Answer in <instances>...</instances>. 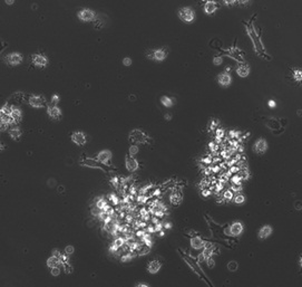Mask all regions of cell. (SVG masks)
<instances>
[{
	"instance_id": "obj_35",
	"label": "cell",
	"mask_w": 302,
	"mask_h": 287,
	"mask_svg": "<svg viewBox=\"0 0 302 287\" xmlns=\"http://www.w3.org/2000/svg\"><path fill=\"white\" fill-rule=\"evenodd\" d=\"M74 250H75V248L73 247V246H67V247L65 248V254L66 255H68V256H70V255L74 252Z\"/></svg>"
},
{
	"instance_id": "obj_21",
	"label": "cell",
	"mask_w": 302,
	"mask_h": 287,
	"mask_svg": "<svg viewBox=\"0 0 302 287\" xmlns=\"http://www.w3.org/2000/svg\"><path fill=\"white\" fill-rule=\"evenodd\" d=\"M170 201H171L172 205L178 206L182 202V195L178 193V192H173L171 195V197H170Z\"/></svg>"
},
{
	"instance_id": "obj_51",
	"label": "cell",
	"mask_w": 302,
	"mask_h": 287,
	"mask_svg": "<svg viewBox=\"0 0 302 287\" xmlns=\"http://www.w3.org/2000/svg\"><path fill=\"white\" fill-rule=\"evenodd\" d=\"M165 118H166V120H171V115H169V114H166V115H165Z\"/></svg>"
},
{
	"instance_id": "obj_15",
	"label": "cell",
	"mask_w": 302,
	"mask_h": 287,
	"mask_svg": "<svg viewBox=\"0 0 302 287\" xmlns=\"http://www.w3.org/2000/svg\"><path fill=\"white\" fill-rule=\"evenodd\" d=\"M161 267H162V265L158 260H152L147 266V270L149 274H156L161 269Z\"/></svg>"
},
{
	"instance_id": "obj_5",
	"label": "cell",
	"mask_w": 302,
	"mask_h": 287,
	"mask_svg": "<svg viewBox=\"0 0 302 287\" xmlns=\"http://www.w3.org/2000/svg\"><path fill=\"white\" fill-rule=\"evenodd\" d=\"M125 167H126V170L130 171V172H134L138 169V162L136 159H134V157H131V155H126L125 157Z\"/></svg>"
},
{
	"instance_id": "obj_36",
	"label": "cell",
	"mask_w": 302,
	"mask_h": 287,
	"mask_svg": "<svg viewBox=\"0 0 302 287\" xmlns=\"http://www.w3.org/2000/svg\"><path fill=\"white\" fill-rule=\"evenodd\" d=\"M52 275L53 276H59L60 275V269H59V267H54V268H52Z\"/></svg>"
},
{
	"instance_id": "obj_30",
	"label": "cell",
	"mask_w": 302,
	"mask_h": 287,
	"mask_svg": "<svg viewBox=\"0 0 302 287\" xmlns=\"http://www.w3.org/2000/svg\"><path fill=\"white\" fill-rule=\"evenodd\" d=\"M245 201V197L243 196V195H237V196L234 197V202L237 203V205H241V203H243Z\"/></svg>"
},
{
	"instance_id": "obj_14",
	"label": "cell",
	"mask_w": 302,
	"mask_h": 287,
	"mask_svg": "<svg viewBox=\"0 0 302 287\" xmlns=\"http://www.w3.org/2000/svg\"><path fill=\"white\" fill-rule=\"evenodd\" d=\"M204 244H205V241H204L201 237L195 236V237H193V238L191 239V246H192L193 249H196V250L202 249V248L204 247Z\"/></svg>"
},
{
	"instance_id": "obj_29",
	"label": "cell",
	"mask_w": 302,
	"mask_h": 287,
	"mask_svg": "<svg viewBox=\"0 0 302 287\" xmlns=\"http://www.w3.org/2000/svg\"><path fill=\"white\" fill-rule=\"evenodd\" d=\"M106 205H107V203H106L105 199H103V198H99V199L96 201V207H97L98 209H100V210H103Z\"/></svg>"
},
{
	"instance_id": "obj_26",
	"label": "cell",
	"mask_w": 302,
	"mask_h": 287,
	"mask_svg": "<svg viewBox=\"0 0 302 287\" xmlns=\"http://www.w3.org/2000/svg\"><path fill=\"white\" fill-rule=\"evenodd\" d=\"M161 103L164 105V106H166V107H171L172 105H173V101H172V98H170L169 96H162L161 97Z\"/></svg>"
},
{
	"instance_id": "obj_37",
	"label": "cell",
	"mask_w": 302,
	"mask_h": 287,
	"mask_svg": "<svg viewBox=\"0 0 302 287\" xmlns=\"http://www.w3.org/2000/svg\"><path fill=\"white\" fill-rule=\"evenodd\" d=\"M206 264H208V266H209L210 268H213V267L215 266V261H214V259H213L212 257H210V258L206 259Z\"/></svg>"
},
{
	"instance_id": "obj_17",
	"label": "cell",
	"mask_w": 302,
	"mask_h": 287,
	"mask_svg": "<svg viewBox=\"0 0 302 287\" xmlns=\"http://www.w3.org/2000/svg\"><path fill=\"white\" fill-rule=\"evenodd\" d=\"M151 251V246L146 245V244H138V247L136 249V254L138 256H143V255H146Z\"/></svg>"
},
{
	"instance_id": "obj_31",
	"label": "cell",
	"mask_w": 302,
	"mask_h": 287,
	"mask_svg": "<svg viewBox=\"0 0 302 287\" xmlns=\"http://www.w3.org/2000/svg\"><path fill=\"white\" fill-rule=\"evenodd\" d=\"M223 198L225 199V200H232V198H234L233 191H232V190H226V191H224Z\"/></svg>"
},
{
	"instance_id": "obj_41",
	"label": "cell",
	"mask_w": 302,
	"mask_h": 287,
	"mask_svg": "<svg viewBox=\"0 0 302 287\" xmlns=\"http://www.w3.org/2000/svg\"><path fill=\"white\" fill-rule=\"evenodd\" d=\"M53 256H56V257H59V258H60L61 254H60V251H59L58 249H54V250H53Z\"/></svg>"
},
{
	"instance_id": "obj_24",
	"label": "cell",
	"mask_w": 302,
	"mask_h": 287,
	"mask_svg": "<svg viewBox=\"0 0 302 287\" xmlns=\"http://www.w3.org/2000/svg\"><path fill=\"white\" fill-rule=\"evenodd\" d=\"M11 118H13L15 123H17V122H19V121L21 120V118H22V113H21V111H20L18 107H13V111H11Z\"/></svg>"
},
{
	"instance_id": "obj_43",
	"label": "cell",
	"mask_w": 302,
	"mask_h": 287,
	"mask_svg": "<svg viewBox=\"0 0 302 287\" xmlns=\"http://www.w3.org/2000/svg\"><path fill=\"white\" fill-rule=\"evenodd\" d=\"M198 260H200V261H204V260H205V257H204V255H203V252L198 255Z\"/></svg>"
},
{
	"instance_id": "obj_38",
	"label": "cell",
	"mask_w": 302,
	"mask_h": 287,
	"mask_svg": "<svg viewBox=\"0 0 302 287\" xmlns=\"http://www.w3.org/2000/svg\"><path fill=\"white\" fill-rule=\"evenodd\" d=\"M222 62H223V59H222L221 57H214V59H213V63H214L215 65H221Z\"/></svg>"
},
{
	"instance_id": "obj_6",
	"label": "cell",
	"mask_w": 302,
	"mask_h": 287,
	"mask_svg": "<svg viewBox=\"0 0 302 287\" xmlns=\"http://www.w3.org/2000/svg\"><path fill=\"white\" fill-rule=\"evenodd\" d=\"M31 60H32V64L35 66H37V67H46L47 64H48L47 57H45L42 55H39V54L32 55L31 56Z\"/></svg>"
},
{
	"instance_id": "obj_32",
	"label": "cell",
	"mask_w": 302,
	"mask_h": 287,
	"mask_svg": "<svg viewBox=\"0 0 302 287\" xmlns=\"http://www.w3.org/2000/svg\"><path fill=\"white\" fill-rule=\"evenodd\" d=\"M128 152H130V155H131V157H134V155H136V154L138 153V147H137L135 144H133V145L130 146Z\"/></svg>"
},
{
	"instance_id": "obj_47",
	"label": "cell",
	"mask_w": 302,
	"mask_h": 287,
	"mask_svg": "<svg viewBox=\"0 0 302 287\" xmlns=\"http://www.w3.org/2000/svg\"><path fill=\"white\" fill-rule=\"evenodd\" d=\"M58 98H59V97H58V95H54V96H53V103H54V102H55V103H57V102H58Z\"/></svg>"
},
{
	"instance_id": "obj_44",
	"label": "cell",
	"mask_w": 302,
	"mask_h": 287,
	"mask_svg": "<svg viewBox=\"0 0 302 287\" xmlns=\"http://www.w3.org/2000/svg\"><path fill=\"white\" fill-rule=\"evenodd\" d=\"M216 124H217V123H216L215 121H213V122L211 123V126H210V128H211V130H214V129L216 128Z\"/></svg>"
},
{
	"instance_id": "obj_45",
	"label": "cell",
	"mask_w": 302,
	"mask_h": 287,
	"mask_svg": "<svg viewBox=\"0 0 302 287\" xmlns=\"http://www.w3.org/2000/svg\"><path fill=\"white\" fill-rule=\"evenodd\" d=\"M276 102H274V101H269V106H270V107H272V108H273V107H276Z\"/></svg>"
},
{
	"instance_id": "obj_2",
	"label": "cell",
	"mask_w": 302,
	"mask_h": 287,
	"mask_svg": "<svg viewBox=\"0 0 302 287\" xmlns=\"http://www.w3.org/2000/svg\"><path fill=\"white\" fill-rule=\"evenodd\" d=\"M178 17L183 20L184 23H192L195 18V13L194 10L190 7H184L182 9H180L178 11Z\"/></svg>"
},
{
	"instance_id": "obj_9",
	"label": "cell",
	"mask_w": 302,
	"mask_h": 287,
	"mask_svg": "<svg viewBox=\"0 0 302 287\" xmlns=\"http://www.w3.org/2000/svg\"><path fill=\"white\" fill-rule=\"evenodd\" d=\"M112 157H113V154H112V152L109 150H103V151H100L98 153L97 160L100 163H103V164H107V163L109 164L110 163V160H112Z\"/></svg>"
},
{
	"instance_id": "obj_50",
	"label": "cell",
	"mask_w": 302,
	"mask_h": 287,
	"mask_svg": "<svg viewBox=\"0 0 302 287\" xmlns=\"http://www.w3.org/2000/svg\"><path fill=\"white\" fill-rule=\"evenodd\" d=\"M234 1H225V5H233Z\"/></svg>"
},
{
	"instance_id": "obj_4",
	"label": "cell",
	"mask_w": 302,
	"mask_h": 287,
	"mask_svg": "<svg viewBox=\"0 0 302 287\" xmlns=\"http://www.w3.org/2000/svg\"><path fill=\"white\" fill-rule=\"evenodd\" d=\"M28 103H29L30 106H32L35 108H41V107H44L46 105V98L42 95H38V96L32 95V96L29 97Z\"/></svg>"
},
{
	"instance_id": "obj_13",
	"label": "cell",
	"mask_w": 302,
	"mask_h": 287,
	"mask_svg": "<svg viewBox=\"0 0 302 287\" xmlns=\"http://www.w3.org/2000/svg\"><path fill=\"white\" fill-rule=\"evenodd\" d=\"M217 82L222 86H229L231 84V82H232V77H231V75L229 73H222V74H220L217 76Z\"/></svg>"
},
{
	"instance_id": "obj_33",
	"label": "cell",
	"mask_w": 302,
	"mask_h": 287,
	"mask_svg": "<svg viewBox=\"0 0 302 287\" xmlns=\"http://www.w3.org/2000/svg\"><path fill=\"white\" fill-rule=\"evenodd\" d=\"M293 77L297 82H301V77H302V73L301 69H297L293 72Z\"/></svg>"
},
{
	"instance_id": "obj_49",
	"label": "cell",
	"mask_w": 302,
	"mask_h": 287,
	"mask_svg": "<svg viewBox=\"0 0 302 287\" xmlns=\"http://www.w3.org/2000/svg\"><path fill=\"white\" fill-rule=\"evenodd\" d=\"M6 3H7V5H13V0H7V1H6Z\"/></svg>"
},
{
	"instance_id": "obj_3",
	"label": "cell",
	"mask_w": 302,
	"mask_h": 287,
	"mask_svg": "<svg viewBox=\"0 0 302 287\" xmlns=\"http://www.w3.org/2000/svg\"><path fill=\"white\" fill-rule=\"evenodd\" d=\"M5 60L7 62V64H9L10 66H17V65H20L22 63L24 57L19 52H11V54H9V55L6 56Z\"/></svg>"
},
{
	"instance_id": "obj_11",
	"label": "cell",
	"mask_w": 302,
	"mask_h": 287,
	"mask_svg": "<svg viewBox=\"0 0 302 287\" xmlns=\"http://www.w3.org/2000/svg\"><path fill=\"white\" fill-rule=\"evenodd\" d=\"M244 230V227H243V223L242 222H234L231 225L230 227V235L232 236H240Z\"/></svg>"
},
{
	"instance_id": "obj_34",
	"label": "cell",
	"mask_w": 302,
	"mask_h": 287,
	"mask_svg": "<svg viewBox=\"0 0 302 287\" xmlns=\"http://www.w3.org/2000/svg\"><path fill=\"white\" fill-rule=\"evenodd\" d=\"M63 266H64V268H65V273H66V274H70V273L73 272V268H71V266H70L68 262H64V264H63Z\"/></svg>"
},
{
	"instance_id": "obj_18",
	"label": "cell",
	"mask_w": 302,
	"mask_h": 287,
	"mask_svg": "<svg viewBox=\"0 0 302 287\" xmlns=\"http://www.w3.org/2000/svg\"><path fill=\"white\" fill-rule=\"evenodd\" d=\"M272 234V228L270 227V226H263L262 228L260 229V231H259V237L261 238V239H265V238H268L269 236Z\"/></svg>"
},
{
	"instance_id": "obj_23",
	"label": "cell",
	"mask_w": 302,
	"mask_h": 287,
	"mask_svg": "<svg viewBox=\"0 0 302 287\" xmlns=\"http://www.w3.org/2000/svg\"><path fill=\"white\" fill-rule=\"evenodd\" d=\"M216 10V3L214 1H208L204 6V11L208 13V15H211Z\"/></svg>"
},
{
	"instance_id": "obj_42",
	"label": "cell",
	"mask_w": 302,
	"mask_h": 287,
	"mask_svg": "<svg viewBox=\"0 0 302 287\" xmlns=\"http://www.w3.org/2000/svg\"><path fill=\"white\" fill-rule=\"evenodd\" d=\"M8 125H9V124H6V123H1V131L3 132V131L7 130V129H8Z\"/></svg>"
},
{
	"instance_id": "obj_28",
	"label": "cell",
	"mask_w": 302,
	"mask_h": 287,
	"mask_svg": "<svg viewBox=\"0 0 302 287\" xmlns=\"http://www.w3.org/2000/svg\"><path fill=\"white\" fill-rule=\"evenodd\" d=\"M126 242V239L125 238H123V237H118V238H116L115 239V241H114V245L115 246H117L118 248H120Z\"/></svg>"
},
{
	"instance_id": "obj_8",
	"label": "cell",
	"mask_w": 302,
	"mask_h": 287,
	"mask_svg": "<svg viewBox=\"0 0 302 287\" xmlns=\"http://www.w3.org/2000/svg\"><path fill=\"white\" fill-rule=\"evenodd\" d=\"M268 149V143L264 139H259L253 145V151L258 154H263Z\"/></svg>"
},
{
	"instance_id": "obj_12",
	"label": "cell",
	"mask_w": 302,
	"mask_h": 287,
	"mask_svg": "<svg viewBox=\"0 0 302 287\" xmlns=\"http://www.w3.org/2000/svg\"><path fill=\"white\" fill-rule=\"evenodd\" d=\"M47 114L52 118H60V115H61V111L56 105H49L47 107Z\"/></svg>"
},
{
	"instance_id": "obj_48",
	"label": "cell",
	"mask_w": 302,
	"mask_h": 287,
	"mask_svg": "<svg viewBox=\"0 0 302 287\" xmlns=\"http://www.w3.org/2000/svg\"><path fill=\"white\" fill-rule=\"evenodd\" d=\"M136 286H144V287H147V286H148V284H143V283H141V284H137Z\"/></svg>"
},
{
	"instance_id": "obj_46",
	"label": "cell",
	"mask_w": 302,
	"mask_h": 287,
	"mask_svg": "<svg viewBox=\"0 0 302 287\" xmlns=\"http://www.w3.org/2000/svg\"><path fill=\"white\" fill-rule=\"evenodd\" d=\"M210 193H211V192H210V191H209V190H204V191L202 192V195H203V196H204V197L210 196Z\"/></svg>"
},
{
	"instance_id": "obj_16",
	"label": "cell",
	"mask_w": 302,
	"mask_h": 287,
	"mask_svg": "<svg viewBox=\"0 0 302 287\" xmlns=\"http://www.w3.org/2000/svg\"><path fill=\"white\" fill-rule=\"evenodd\" d=\"M9 135H10V138L13 140L18 141L20 139V136H21V130L18 126H13V128L9 129Z\"/></svg>"
},
{
	"instance_id": "obj_25",
	"label": "cell",
	"mask_w": 302,
	"mask_h": 287,
	"mask_svg": "<svg viewBox=\"0 0 302 287\" xmlns=\"http://www.w3.org/2000/svg\"><path fill=\"white\" fill-rule=\"evenodd\" d=\"M0 116H1V123H6V124H11V123H15L13 118H11V115H9V114H3V113H0Z\"/></svg>"
},
{
	"instance_id": "obj_27",
	"label": "cell",
	"mask_w": 302,
	"mask_h": 287,
	"mask_svg": "<svg viewBox=\"0 0 302 287\" xmlns=\"http://www.w3.org/2000/svg\"><path fill=\"white\" fill-rule=\"evenodd\" d=\"M237 268H239V264H237L235 260L230 261V262L227 264V269H229L230 272H235Z\"/></svg>"
},
{
	"instance_id": "obj_22",
	"label": "cell",
	"mask_w": 302,
	"mask_h": 287,
	"mask_svg": "<svg viewBox=\"0 0 302 287\" xmlns=\"http://www.w3.org/2000/svg\"><path fill=\"white\" fill-rule=\"evenodd\" d=\"M166 58V52L164 49H155L154 50V60L162 62Z\"/></svg>"
},
{
	"instance_id": "obj_39",
	"label": "cell",
	"mask_w": 302,
	"mask_h": 287,
	"mask_svg": "<svg viewBox=\"0 0 302 287\" xmlns=\"http://www.w3.org/2000/svg\"><path fill=\"white\" fill-rule=\"evenodd\" d=\"M216 136H217V139H221V138H223V136H224V130H223V129H219V130L216 131Z\"/></svg>"
},
{
	"instance_id": "obj_7",
	"label": "cell",
	"mask_w": 302,
	"mask_h": 287,
	"mask_svg": "<svg viewBox=\"0 0 302 287\" xmlns=\"http://www.w3.org/2000/svg\"><path fill=\"white\" fill-rule=\"evenodd\" d=\"M71 141L74 143H76L77 145H84L86 143V135L84 132H80V131H76L71 134Z\"/></svg>"
},
{
	"instance_id": "obj_52",
	"label": "cell",
	"mask_w": 302,
	"mask_h": 287,
	"mask_svg": "<svg viewBox=\"0 0 302 287\" xmlns=\"http://www.w3.org/2000/svg\"><path fill=\"white\" fill-rule=\"evenodd\" d=\"M165 227H166V228H171V223H166Z\"/></svg>"
},
{
	"instance_id": "obj_40",
	"label": "cell",
	"mask_w": 302,
	"mask_h": 287,
	"mask_svg": "<svg viewBox=\"0 0 302 287\" xmlns=\"http://www.w3.org/2000/svg\"><path fill=\"white\" fill-rule=\"evenodd\" d=\"M123 64L125 66H131L132 64V59L131 58H128V57H126V58H124L123 59Z\"/></svg>"
},
{
	"instance_id": "obj_20",
	"label": "cell",
	"mask_w": 302,
	"mask_h": 287,
	"mask_svg": "<svg viewBox=\"0 0 302 287\" xmlns=\"http://www.w3.org/2000/svg\"><path fill=\"white\" fill-rule=\"evenodd\" d=\"M237 73L240 77H246L250 74V68L249 66L241 65L237 68Z\"/></svg>"
},
{
	"instance_id": "obj_1",
	"label": "cell",
	"mask_w": 302,
	"mask_h": 287,
	"mask_svg": "<svg viewBox=\"0 0 302 287\" xmlns=\"http://www.w3.org/2000/svg\"><path fill=\"white\" fill-rule=\"evenodd\" d=\"M130 141L133 144H144L149 141L148 136L141 130H134L130 134Z\"/></svg>"
},
{
	"instance_id": "obj_19",
	"label": "cell",
	"mask_w": 302,
	"mask_h": 287,
	"mask_svg": "<svg viewBox=\"0 0 302 287\" xmlns=\"http://www.w3.org/2000/svg\"><path fill=\"white\" fill-rule=\"evenodd\" d=\"M61 264V260L59 257H56V256H52L47 259V266L49 268H54V267H58L59 265Z\"/></svg>"
},
{
	"instance_id": "obj_10",
	"label": "cell",
	"mask_w": 302,
	"mask_h": 287,
	"mask_svg": "<svg viewBox=\"0 0 302 287\" xmlns=\"http://www.w3.org/2000/svg\"><path fill=\"white\" fill-rule=\"evenodd\" d=\"M78 18L83 21H92L95 19V13L91 9H84L78 13Z\"/></svg>"
}]
</instances>
